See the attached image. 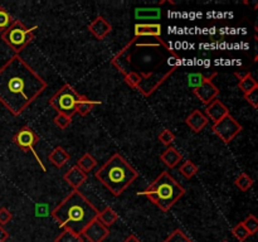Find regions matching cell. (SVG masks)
<instances>
[{
  "mask_svg": "<svg viewBox=\"0 0 258 242\" xmlns=\"http://www.w3.org/2000/svg\"><path fill=\"white\" fill-rule=\"evenodd\" d=\"M138 194L145 196L163 212H168L185 194V189L168 171H163L145 191Z\"/></svg>",
  "mask_w": 258,
  "mask_h": 242,
  "instance_id": "obj_4",
  "label": "cell"
},
{
  "mask_svg": "<svg viewBox=\"0 0 258 242\" xmlns=\"http://www.w3.org/2000/svg\"><path fill=\"white\" fill-rule=\"evenodd\" d=\"M227 115H229L228 107H227L221 100H218V98L212 101V102L207 106L206 116L208 118H211L212 121H214V123L222 120V118L226 117Z\"/></svg>",
  "mask_w": 258,
  "mask_h": 242,
  "instance_id": "obj_14",
  "label": "cell"
},
{
  "mask_svg": "<svg viewBox=\"0 0 258 242\" xmlns=\"http://www.w3.org/2000/svg\"><path fill=\"white\" fill-rule=\"evenodd\" d=\"M244 100L253 108H258V88L248 93H244Z\"/></svg>",
  "mask_w": 258,
  "mask_h": 242,
  "instance_id": "obj_35",
  "label": "cell"
},
{
  "mask_svg": "<svg viewBox=\"0 0 258 242\" xmlns=\"http://www.w3.org/2000/svg\"><path fill=\"white\" fill-rule=\"evenodd\" d=\"M97 219L103 224V226H106L107 228H110V227L112 226V224H115V222L118 219V214L116 213V212L113 211L111 207L107 206V207H105L102 211L98 212Z\"/></svg>",
  "mask_w": 258,
  "mask_h": 242,
  "instance_id": "obj_22",
  "label": "cell"
},
{
  "mask_svg": "<svg viewBox=\"0 0 258 242\" xmlns=\"http://www.w3.org/2000/svg\"><path fill=\"white\" fill-rule=\"evenodd\" d=\"M194 95L198 97V100L206 106H208L212 101L217 98V96L221 93V90L213 83V80H208L203 85L193 91Z\"/></svg>",
  "mask_w": 258,
  "mask_h": 242,
  "instance_id": "obj_11",
  "label": "cell"
},
{
  "mask_svg": "<svg viewBox=\"0 0 258 242\" xmlns=\"http://www.w3.org/2000/svg\"><path fill=\"white\" fill-rule=\"evenodd\" d=\"M218 76V72H212V73H202V72H193L188 73L186 80H188V86L193 90L198 88L199 86L203 85L208 80H213L214 77Z\"/></svg>",
  "mask_w": 258,
  "mask_h": 242,
  "instance_id": "obj_18",
  "label": "cell"
},
{
  "mask_svg": "<svg viewBox=\"0 0 258 242\" xmlns=\"http://www.w3.org/2000/svg\"><path fill=\"white\" fill-rule=\"evenodd\" d=\"M48 159H49V161L54 166H57V168H62L64 164H67L68 161H70L71 155L62 148V146H57V148L49 154Z\"/></svg>",
  "mask_w": 258,
  "mask_h": 242,
  "instance_id": "obj_20",
  "label": "cell"
},
{
  "mask_svg": "<svg viewBox=\"0 0 258 242\" xmlns=\"http://www.w3.org/2000/svg\"><path fill=\"white\" fill-rule=\"evenodd\" d=\"M47 88V81L15 54L0 68V102L14 116L24 112Z\"/></svg>",
  "mask_w": 258,
  "mask_h": 242,
  "instance_id": "obj_1",
  "label": "cell"
},
{
  "mask_svg": "<svg viewBox=\"0 0 258 242\" xmlns=\"http://www.w3.org/2000/svg\"><path fill=\"white\" fill-rule=\"evenodd\" d=\"M223 242H228V241H223Z\"/></svg>",
  "mask_w": 258,
  "mask_h": 242,
  "instance_id": "obj_40",
  "label": "cell"
},
{
  "mask_svg": "<svg viewBox=\"0 0 258 242\" xmlns=\"http://www.w3.org/2000/svg\"><path fill=\"white\" fill-rule=\"evenodd\" d=\"M161 18L160 8H136L135 19L136 20H159Z\"/></svg>",
  "mask_w": 258,
  "mask_h": 242,
  "instance_id": "obj_19",
  "label": "cell"
},
{
  "mask_svg": "<svg viewBox=\"0 0 258 242\" xmlns=\"http://www.w3.org/2000/svg\"><path fill=\"white\" fill-rule=\"evenodd\" d=\"M125 76V82L130 86L131 88H136L140 82L143 81V77H141L140 73H138L136 71H130L128 73H126Z\"/></svg>",
  "mask_w": 258,
  "mask_h": 242,
  "instance_id": "obj_32",
  "label": "cell"
},
{
  "mask_svg": "<svg viewBox=\"0 0 258 242\" xmlns=\"http://www.w3.org/2000/svg\"><path fill=\"white\" fill-rule=\"evenodd\" d=\"M14 18L9 14L5 8L0 7V32L3 33L4 30H7L14 23Z\"/></svg>",
  "mask_w": 258,
  "mask_h": 242,
  "instance_id": "obj_27",
  "label": "cell"
},
{
  "mask_svg": "<svg viewBox=\"0 0 258 242\" xmlns=\"http://www.w3.org/2000/svg\"><path fill=\"white\" fill-rule=\"evenodd\" d=\"M54 242H83L82 237L77 236L73 232L68 231V229H64L57 238L54 239Z\"/></svg>",
  "mask_w": 258,
  "mask_h": 242,
  "instance_id": "obj_31",
  "label": "cell"
},
{
  "mask_svg": "<svg viewBox=\"0 0 258 242\" xmlns=\"http://www.w3.org/2000/svg\"><path fill=\"white\" fill-rule=\"evenodd\" d=\"M63 179L72 187L73 189H78L81 186H83L86 180H87V174L85 171L81 170L77 165H73L67 170V173L63 175Z\"/></svg>",
  "mask_w": 258,
  "mask_h": 242,
  "instance_id": "obj_16",
  "label": "cell"
},
{
  "mask_svg": "<svg viewBox=\"0 0 258 242\" xmlns=\"http://www.w3.org/2000/svg\"><path fill=\"white\" fill-rule=\"evenodd\" d=\"M123 242H141V241L140 238H138V237L135 236V234H128V236L123 239Z\"/></svg>",
  "mask_w": 258,
  "mask_h": 242,
  "instance_id": "obj_39",
  "label": "cell"
},
{
  "mask_svg": "<svg viewBox=\"0 0 258 242\" xmlns=\"http://www.w3.org/2000/svg\"><path fill=\"white\" fill-rule=\"evenodd\" d=\"M110 234V228L103 226L97 218L93 222H91L86 229L83 231L82 236L83 238L87 239V242H103Z\"/></svg>",
  "mask_w": 258,
  "mask_h": 242,
  "instance_id": "obj_10",
  "label": "cell"
},
{
  "mask_svg": "<svg viewBox=\"0 0 258 242\" xmlns=\"http://www.w3.org/2000/svg\"><path fill=\"white\" fill-rule=\"evenodd\" d=\"M12 212L8 208H5V207H2V208H0V226H4V224L9 223V222L12 221Z\"/></svg>",
  "mask_w": 258,
  "mask_h": 242,
  "instance_id": "obj_36",
  "label": "cell"
},
{
  "mask_svg": "<svg viewBox=\"0 0 258 242\" xmlns=\"http://www.w3.org/2000/svg\"><path fill=\"white\" fill-rule=\"evenodd\" d=\"M88 30H90L91 34L95 35L98 40H102L103 38H106L110 34L111 30H112V25H111V23L108 22L105 17L98 15L92 23H90Z\"/></svg>",
  "mask_w": 258,
  "mask_h": 242,
  "instance_id": "obj_12",
  "label": "cell"
},
{
  "mask_svg": "<svg viewBox=\"0 0 258 242\" xmlns=\"http://www.w3.org/2000/svg\"><path fill=\"white\" fill-rule=\"evenodd\" d=\"M95 176L111 194L118 197L138 179L139 173L121 154L115 153L96 171Z\"/></svg>",
  "mask_w": 258,
  "mask_h": 242,
  "instance_id": "obj_3",
  "label": "cell"
},
{
  "mask_svg": "<svg viewBox=\"0 0 258 242\" xmlns=\"http://www.w3.org/2000/svg\"><path fill=\"white\" fill-rule=\"evenodd\" d=\"M179 171H180V174L184 176V178L191 179L197 173H198L199 168L191 160H186L184 161L183 165L179 168Z\"/></svg>",
  "mask_w": 258,
  "mask_h": 242,
  "instance_id": "obj_24",
  "label": "cell"
},
{
  "mask_svg": "<svg viewBox=\"0 0 258 242\" xmlns=\"http://www.w3.org/2000/svg\"><path fill=\"white\" fill-rule=\"evenodd\" d=\"M98 212L78 189H75L53 209L52 217L63 229L82 236L86 227L97 218Z\"/></svg>",
  "mask_w": 258,
  "mask_h": 242,
  "instance_id": "obj_2",
  "label": "cell"
},
{
  "mask_svg": "<svg viewBox=\"0 0 258 242\" xmlns=\"http://www.w3.org/2000/svg\"><path fill=\"white\" fill-rule=\"evenodd\" d=\"M212 130L214 131L217 136L223 141L224 144H229L239 133L242 131V125L229 113L222 120L217 121L212 126Z\"/></svg>",
  "mask_w": 258,
  "mask_h": 242,
  "instance_id": "obj_7",
  "label": "cell"
},
{
  "mask_svg": "<svg viewBox=\"0 0 258 242\" xmlns=\"http://www.w3.org/2000/svg\"><path fill=\"white\" fill-rule=\"evenodd\" d=\"M53 121H54V124L59 129H67L72 124V117H68V116L63 115V113H57V116H55Z\"/></svg>",
  "mask_w": 258,
  "mask_h": 242,
  "instance_id": "obj_34",
  "label": "cell"
},
{
  "mask_svg": "<svg viewBox=\"0 0 258 242\" xmlns=\"http://www.w3.org/2000/svg\"><path fill=\"white\" fill-rule=\"evenodd\" d=\"M238 87L241 88V91H243V93H248L251 91L258 88V82L253 78L252 73H249L247 77H244L243 80H241L238 82Z\"/></svg>",
  "mask_w": 258,
  "mask_h": 242,
  "instance_id": "obj_25",
  "label": "cell"
},
{
  "mask_svg": "<svg viewBox=\"0 0 258 242\" xmlns=\"http://www.w3.org/2000/svg\"><path fill=\"white\" fill-rule=\"evenodd\" d=\"M158 139L159 141H161V144H164L165 146H170L171 144L174 143V140H175V134L171 130H169V129H165V130H163L159 134Z\"/></svg>",
  "mask_w": 258,
  "mask_h": 242,
  "instance_id": "obj_33",
  "label": "cell"
},
{
  "mask_svg": "<svg viewBox=\"0 0 258 242\" xmlns=\"http://www.w3.org/2000/svg\"><path fill=\"white\" fill-rule=\"evenodd\" d=\"M13 140H14V143L17 144V145L19 146L22 150L32 151V153L34 154L35 158H37V161H38V164H39L40 168H42V170L45 171L44 164H43V161L40 160V158L38 156V154L35 153L34 149H33V146H34L35 144L39 141V136L37 135V133H35L33 129H30L29 126H24V128H22L17 134H15Z\"/></svg>",
  "mask_w": 258,
  "mask_h": 242,
  "instance_id": "obj_9",
  "label": "cell"
},
{
  "mask_svg": "<svg viewBox=\"0 0 258 242\" xmlns=\"http://www.w3.org/2000/svg\"><path fill=\"white\" fill-rule=\"evenodd\" d=\"M209 118L207 117L206 113L201 110L191 111L185 118V124L194 131V133H201L208 124Z\"/></svg>",
  "mask_w": 258,
  "mask_h": 242,
  "instance_id": "obj_15",
  "label": "cell"
},
{
  "mask_svg": "<svg viewBox=\"0 0 258 242\" xmlns=\"http://www.w3.org/2000/svg\"><path fill=\"white\" fill-rule=\"evenodd\" d=\"M164 242H193V239L189 238V237L186 236L181 229L176 228L169 234L168 238H165V241Z\"/></svg>",
  "mask_w": 258,
  "mask_h": 242,
  "instance_id": "obj_28",
  "label": "cell"
},
{
  "mask_svg": "<svg viewBox=\"0 0 258 242\" xmlns=\"http://www.w3.org/2000/svg\"><path fill=\"white\" fill-rule=\"evenodd\" d=\"M135 37L161 38V24L159 23H136L134 27Z\"/></svg>",
  "mask_w": 258,
  "mask_h": 242,
  "instance_id": "obj_13",
  "label": "cell"
},
{
  "mask_svg": "<svg viewBox=\"0 0 258 242\" xmlns=\"http://www.w3.org/2000/svg\"><path fill=\"white\" fill-rule=\"evenodd\" d=\"M96 164H97L96 159L93 158L90 153H85L80 159H78V161L76 165H77L81 170L85 171L86 174H88L93 168H95Z\"/></svg>",
  "mask_w": 258,
  "mask_h": 242,
  "instance_id": "obj_23",
  "label": "cell"
},
{
  "mask_svg": "<svg viewBox=\"0 0 258 242\" xmlns=\"http://www.w3.org/2000/svg\"><path fill=\"white\" fill-rule=\"evenodd\" d=\"M242 223H243L244 228L248 231V233L251 234V236H253V234L257 233V231H258V219H257V217L254 216V214H248V217H247V218L244 219Z\"/></svg>",
  "mask_w": 258,
  "mask_h": 242,
  "instance_id": "obj_29",
  "label": "cell"
},
{
  "mask_svg": "<svg viewBox=\"0 0 258 242\" xmlns=\"http://www.w3.org/2000/svg\"><path fill=\"white\" fill-rule=\"evenodd\" d=\"M176 70V67L173 68H169V70L164 71V72H150V73H146V75H141L143 77V81L140 82V85L138 86V91H140L141 95H144L145 97H149V96L153 95L158 87H160L163 85L164 81Z\"/></svg>",
  "mask_w": 258,
  "mask_h": 242,
  "instance_id": "obj_8",
  "label": "cell"
},
{
  "mask_svg": "<svg viewBox=\"0 0 258 242\" xmlns=\"http://www.w3.org/2000/svg\"><path fill=\"white\" fill-rule=\"evenodd\" d=\"M249 71H234V76H236L237 78H238V81L243 80L244 77H247V76L249 75Z\"/></svg>",
  "mask_w": 258,
  "mask_h": 242,
  "instance_id": "obj_38",
  "label": "cell"
},
{
  "mask_svg": "<svg viewBox=\"0 0 258 242\" xmlns=\"http://www.w3.org/2000/svg\"><path fill=\"white\" fill-rule=\"evenodd\" d=\"M97 105H101V101L88 100L86 96H82V98L76 103V113L81 116H87Z\"/></svg>",
  "mask_w": 258,
  "mask_h": 242,
  "instance_id": "obj_21",
  "label": "cell"
},
{
  "mask_svg": "<svg viewBox=\"0 0 258 242\" xmlns=\"http://www.w3.org/2000/svg\"><path fill=\"white\" fill-rule=\"evenodd\" d=\"M232 234H233V236L236 237V238L238 239L239 242H244L247 238H248L249 236H251V234L248 233V231L244 228V226H243V223H242V222L237 223L236 226L232 228Z\"/></svg>",
  "mask_w": 258,
  "mask_h": 242,
  "instance_id": "obj_30",
  "label": "cell"
},
{
  "mask_svg": "<svg viewBox=\"0 0 258 242\" xmlns=\"http://www.w3.org/2000/svg\"><path fill=\"white\" fill-rule=\"evenodd\" d=\"M160 160L165 164L168 168H175L181 160H183V155L178 149L174 146H168L165 151H163L160 155Z\"/></svg>",
  "mask_w": 258,
  "mask_h": 242,
  "instance_id": "obj_17",
  "label": "cell"
},
{
  "mask_svg": "<svg viewBox=\"0 0 258 242\" xmlns=\"http://www.w3.org/2000/svg\"><path fill=\"white\" fill-rule=\"evenodd\" d=\"M82 96L70 83H64L49 98V105L57 111V113H63L68 117H73L76 113V103L82 98Z\"/></svg>",
  "mask_w": 258,
  "mask_h": 242,
  "instance_id": "obj_6",
  "label": "cell"
},
{
  "mask_svg": "<svg viewBox=\"0 0 258 242\" xmlns=\"http://www.w3.org/2000/svg\"><path fill=\"white\" fill-rule=\"evenodd\" d=\"M37 29L38 27L28 28L20 20H14V23L2 33V39L14 50L15 54H19V52L34 39V32Z\"/></svg>",
  "mask_w": 258,
  "mask_h": 242,
  "instance_id": "obj_5",
  "label": "cell"
},
{
  "mask_svg": "<svg viewBox=\"0 0 258 242\" xmlns=\"http://www.w3.org/2000/svg\"><path fill=\"white\" fill-rule=\"evenodd\" d=\"M234 183H236V187L239 191L247 192L248 189L252 188V186H253V179H252L247 173H241Z\"/></svg>",
  "mask_w": 258,
  "mask_h": 242,
  "instance_id": "obj_26",
  "label": "cell"
},
{
  "mask_svg": "<svg viewBox=\"0 0 258 242\" xmlns=\"http://www.w3.org/2000/svg\"><path fill=\"white\" fill-rule=\"evenodd\" d=\"M8 238H9V232L4 227L0 226V242H7Z\"/></svg>",
  "mask_w": 258,
  "mask_h": 242,
  "instance_id": "obj_37",
  "label": "cell"
}]
</instances>
